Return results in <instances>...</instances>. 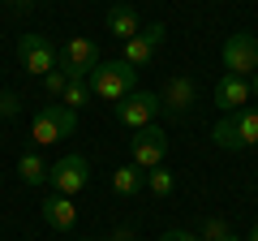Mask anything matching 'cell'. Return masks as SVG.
Wrapping results in <instances>:
<instances>
[{
  "label": "cell",
  "mask_w": 258,
  "mask_h": 241,
  "mask_svg": "<svg viewBox=\"0 0 258 241\" xmlns=\"http://www.w3.org/2000/svg\"><path fill=\"white\" fill-rule=\"evenodd\" d=\"M86 82H91V95H99L103 103H120L125 95L138 91V86H134L138 82V69L125 65V61H99Z\"/></svg>",
  "instance_id": "1"
},
{
  "label": "cell",
  "mask_w": 258,
  "mask_h": 241,
  "mask_svg": "<svg viewBox=\"0 0 258 241\" xmlns=\"http://www.w3.org/2000/svg\"><path fill=\"white\" fill-rule=\"evenodd\" d=\"M74 130H78V112L64 108V103H47V108H39L35 120H30V138H35V147H52V142L69 138Z\"/></svg>",
  "instance_id": "2"
},
{
  "label": "cell",
  "mask_w": 258,
  "mask_h": 241,
  "mask_svg": "<svg viewBox=\"0 0 258 241\" xmlns=\"http://www.w3.org/2000/svg\"><path fill=\"white\" fill-rule=\"evenodd\" d=\"M95 65H99V47H95L91 39H82V35L64 39V47H60V69L69 74V82H86V78L95 74Z\"/></svg>",
  "instance_id": "3"
},
{
  "label": "cell",
  "mask_w": 258,
  "mask_h": 241,
  "mask_svg": "<svg viewBox=\"0 0 258 241\" xmlns=\"http://www.w3.org/2000/svg\"><path fill=\"white\" fill-rule=\"evenodd\" d=\"M47 181H52L56 194L74 198V194H82L86 181H91V164H86L82 155H60L52 168H47Z\"/></svg>",
  "instance_id": "4"
},
{
  "label": "cell",
  "mask_w": 258,
  "mask_h": 241,
  "mask_svg": "<svg viewBox=\"0 0 258 241\" xmlns=\"http://www.w3.org/2000/svg\"><path fill=\"white\" fill-rule=\"evenodd\" d=\"M129 155H134V164L142 168V172H151V168L164 164L168 155V138L159 125H142V130H134V138H129Z\"/></svg>",
  "instance_id": "5"
},
{
  "label": "cell",
  "mask_w": 258,
  "mask_h": 241,
  "mask_svg": "<svg viewBox=\"0 0 258 241\" xmlns=\"http://www.w3.org/2000/svg\"><path fill=\"white\" fill-rule=\"evenodd\" d=\"M18 61H22V69H26V74L47 78L56 65H60V52H56L43 35H22V39H18Z\"/></svg>",
  "instance_id": "6"
},
{
  "label": "cell",
  "mask_w": 258,
  "mask_h": 241,
  "mask_svg": "<svg viewBox=\"0 0 258 241\" xmlns=\"http://www.w3.org/2000/svg\"><path fill=\"white\" fill-rule=\"evenodd\" d=\"M224 69L237 78H254L258 74V39L237 30V35L224 39Z\"/></svg>",
  "instance_id": "7"
},
{
  "label": "cell",
  "mask_w": 258,
  "mask_h": 241,
  "mask_svg": "<svg viewBox=\"0 0 258 241\" xmlns=\"http://www.w3.org/2000/svg\"><path fill=\"white\" fill-rule=\"evenodd\" d=\"M112 116H116L120 125H129V130L155 125V116H159V95H151V91H134V95H125L120 103H112Z\"/></svg>",
  "instance_id": "8"
},
{
  "label": "cell",
  "mask_w": 258,
  "mask_h": 241,
  "mask_svg": "<svg viewBox=\"0 0 258 241\" xmlns=\"http://www.w3.org/2000/svg\"><path fill=\"white\" fill-rule=\"evenodd\" d=\"M194 103H198V91H194L189 78H168L164 82V95H159V112L164 116H185Z\"/></svg>",
  "instance_id": "9"
},
{
  "label": "cell",
  "mask_w": 258,
  "mask_h": 241,
  "mask_svg": "<svg viewBox=\"0 0 258 241\" xmlns=\"http://www.w3.org/2000/svg\"><path fill=\"white\" fill-rule=\"evenodd\" d=\"M249 95H254V91H249V78L224 74L220 82H215V108H220V112H228V116H232V112H241V108L249 103Z\"/></svg>",
  "instance_id": "10"
},
{
  "label": "cell",
  "mask_w": 258,
  "mask_h": 241,
  "mask_svg": "<svg viewBox=\"0 0 258 241\" xmlns=\"http://www.w3.org/2000/svg\"><path fill=\"white\" fill-rule=\"evenodd\" d=\"M43 220H47V228H56V232H69L78 224V207H74V198H64V194H52V198H43Z\"/></svg>",
  "instance_id": "11"
},
{
  "label": "cell",
  "mask_w": 258,
  "mask_h": 241,
  "mask_svg": "<svg viewBox=\"0 0 258 241\" xmlns=\"http://www.w3.org/2000/svg\"><path fill=\"white\" fill-rule=\"evenodd\" d=\"M108 30L125 43V39H134V35H142V22H138V9L134 5H112L108 9Z\"/></svg>",
  "instance_id": "12"
},
{
  "label": "cell",
  "mask_w": 258,
  "mask_h": 241,
  "mask_svg": "<svg viewBox=\"0 0 258 241\" xmlns=\"http://www.w3.org/2000/svg\"><path fill=\"white\" fill-rule=\"evenodd\" d=\"M142 186H147V172H142L138 164H120L116 172H112V190H116L120 198H134Z\"/></svg>",
  "instance_id": "13"
},
{
  "label": "cell",
  "mask_w": 258,
  "mask_h": 241,
  "mask_svg": "<svg viewBox=\"0 0 258 241\" xmlns=\"http://www.w3.org/2000/svg\"><path fill=\"white\" fill-rule=\"evenodd\" d=\"M47 168H52V164H43L39 151H26V155L18 159V176L26 181V186H43V181H47Z\"/></svg>",
  "instance_id": "14"
},
{
  "label": "cell",
  "mask_w": 258,
  "mask_h": 241,
  "mask_svg": "<svg viewBox=\"0 0 258 241\" xmlns=\"http://www.w3.org/2000/svg\"><path fill=\"white\" fill-rule=\"evenodd\" d=\"M120 61H125V65H134V69H147L151 61H155V47H151L142 35H134V39H125V52H120Z\"/></svg>",
  "instance_id": "15"
},
{
  "label": "cell",
  "mask_w": 258,
  "mask_h": 241,
  "mask_svg": "<svg viewBox=\"0 0 258 241\" xmlns=\"http://www.w3.org/2000/svg\"><path fill=\"white\" fill-rule=\"evenodd\" d=\"M232 125H237V138L245 142V147H258V112L254 108L232 112Z\"/></svg>",
  "instance_id": "16"
},
{
  "label": "cell",
  "mask_w": 258,
  "mask_h": 241,
  "mask_svg": "<svg viewBox=\"0 0 258 241\" xmlns=\"http://www.w3.org/2000/svg\"><path fill=\"white\" fill-rule=\"evenodd\" d=\"M211 142H215L220 151H245V142L237 138V125H232V116H224L220 125L211 130Z\"/></svg>",
  "instance_id": "17"
},
{
  "label": "cell",
  "mask_w": 258,
  "mask_h": 241,
  "mask_svg": "<svg viewBox=\"0 0 258 241\" xmlns=\"http://www.w3.org/2000/svg\"><path fill=\"white\" fill-rule=\"evenodd\" d=\"M91 99H95V95H91V82H69V86L60 91V103H64V108H74V112H82Z\"/></svg>",
  "instance_id": "18"
},
{
  "label": "cell",
  "mask_w": 258,
  "mask_h": 241,
  "mask_svg": "<svg viewBox=\"0 0 258 241\" xmlns=\"http://www.w3.org/2000/svg\"><path fill=\"white\" fill-rule=\"evenodd\" d=\"M147 190H151V194H159V198H168L176 190V176L159 164V168H151V172H147Z\"/></svg>",
  "instance_id": "19"
},
{
  "label": "cell",
  "mask_w": 258,
  "mask_h": 241,
  "mask_svg": "<svg viewBox=\"0 0 258 241\" xmlns=\"http://www.w3.org/2000/svg\"><path fill=\"white\" fill-rule=\"evenodd\" d=\"M43 86H47V95H60V91H64V86H69V74H64V69H60V65H56V69H52V74H47V78H43Z\"/></svg>",
  "instance_id": "20"
},
{
  "label": "cell",
  "mask_w": 258,
  "mask_h": 241,
  "mask_svg": "<svg viewBox=\"0 0 258 241\" xmlns=\"http://www.w3.org/2000/svg\"><path fill=\"white\" fill-rule=\"evenodd\" d=\"M22 112V99L13 91H0V116H18Z\"/></svg>",
  "instance_id": "21"
},
{
  "label": "cell",
  "mask_w": 258,
  "mask_h": 241,
  "mask_svg": "<svg viewBox=\"0 0 258 241\" xmlns=\"http://www.w3.org/2000/svg\"><path fill=\"white\" fill-rule=\"evenodd\" d=\"M220 237H228V224L224 220H207L203 224V241H220Z\"/></svg>",
  "instance_id": "22"
},
{
  "label": "cell",
  "mask_w": 258,
  "mask_h": 241,
  "mask_svg": "<svg viewBox=\"0 0 258 241\" xmlns=\"http://www.w3.org/2000/svg\"><path fill=\"white\" fill-rule=\"evenodd\" d=\"M142 39H147L151 47H159V43H164V39H168V30H164V22H151V26L142 30Z\"/></svg>",
  "instance_id": "23"
},
{
  "label": "cell",
  "mask_w": 258,
  "mask_h": 241,
  "mask_svg": "<svg viewBox=\"0 0 258 241\" xmlns=\"http://www.w3.org/2000/svg\"><path fill=\"white\" fill-rule=\"evenodd\" d=\"M159 241H203V237H194V232H185V228H168Z\"/></svg>",
  "instance_id": "24"
},
{
  "label": "cell",
  "mask_w": 258,
  "mask_h": 241,
  "mask_svg": "<svg viewBox=\"0 0 258 241\" xmlns=\"http://www.w3.org/2000/svg\"><path fill=\"white\" fill-rule=\"evenodd\" d=\"M108 241H134V228H116V232H112Z\"/></svg>",
  "instance_id": "25"
},
{
  "label": "cell",
  "mask_w": 258,
  "mask_h": 241,
  "mask_svg": "<svg viewBox=\"0 0 258 241\" xmlns=\"http://www.w3.org/2000/svg\"><path fill=\"white\" fill-rule=\"evenodd\" d=\"M13 9H30V5H35V0H9Z\"/></svg>",
  "instance_id": "26"
},
{
  "label": "cell",
  "mask_w": 258,
  "mask_h": 241,
  "mask_svg": "<svg viewBox=\"0 0 258 241\" xmlns=\"http://www.w3.org/2000/svg\"><path fill=\"white\" fill-rule=\"evenodd\" d=\"M249 91H254V95H258V74H254V78H249Z\"/></svg>",
  "instance_id": "27"
},
{
  "label": "cell",
  "mask_w": 258,
  "mask_h": 241,
  "mask_svg": "<svg viewBox=\"0 0 258 241\" xmlns=\"http://www.w3.org/2000/svg\"><path fill=\"white\" fill-rule=\"evenodd\" d=\"M245 241H258V224H254V232H249V237H245Z\"/></svg>",
  "instance_id": "28"
},
{
  "label": "cell",
  "mask_w": 258,
  "mask_h": 241,
  "mask_svg": "<svg viewBox=\"0 0 258 241\" xmlns=\"http://www.w3.org/2000/svg\"><path fill=\"white\" fill-rule=\"evenodd\" d=\"M220 241H241V237H232V232H228V237H220Z\"/></svg>",
  "instance_id": "29"
},
{
  "label": "cell",
  "mask_w": 258,
  "mask_h": 241,
  "mask_svg": "<svg viewBox=\"0 0 258 241\" xmlns=\"http://www.w3.org/2000/svg\"><path fill=\"white\" fill-rule=\"evenodd\" d=\"M78 241H95V237H78Z\"/></svg>",
  "instance_id": "30"
},
{
  "label": "cell",
  "mask_w": 258,
  "mask_h": 241,
  "mask_svg": "<svg viewBox=\"0 0 258 241\" xmlns=\"http://www.w3.org/2000/svg\"><path fill=\"white\" fill-rule=\"evenodd\" d=\"M0 120H5V116H0Z\"/></svg>",
  "instance_id": "31"
}]
</instances>
